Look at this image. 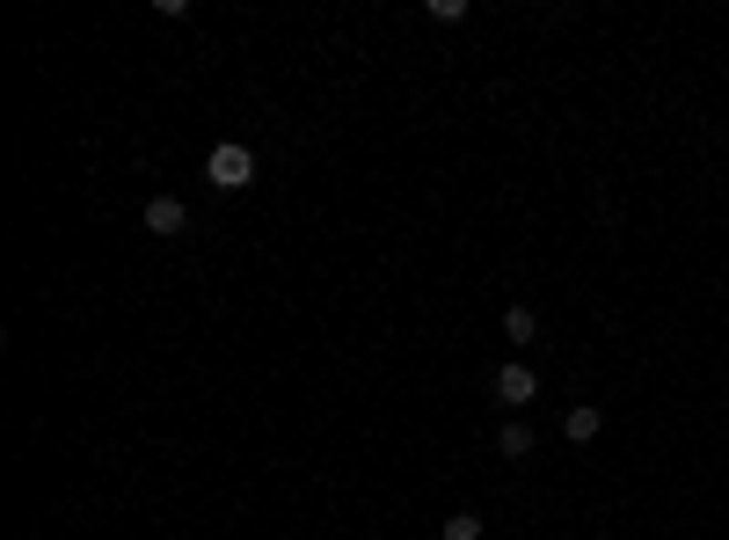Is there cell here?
I'll return each instance as SVG.
<instances>
[{
    "mask_svg": "<svg viewBox=\"0 0 729 540\" xmlns=\"http://www.w3.org/2000/svg\"><path fill=\"white\" fill-rule=\"evenodd\" d=\"M496 454H504V460H525V454H533V424H518V417H511L504 431H496Z\"/></svg>",
    "mask_w": 729,
    "mask_h": 540,
    "instance_id": "5b68a950",
    "label": "cell"
},
{
    "mask_svg": "<svg viewBox=\"0 0 729 540\" xmlns=\"http://www.w3.org/2000/svg\"><path fill=\"white\" fill-rule=\"evenodd\" d=\"M598 409H569V417H562V431H569V446H591V438H598Z\"/></svg>",
    "mask_w": 729,
    "mask_h": 540,
    "instance_id": "8992f818",
    "label": "cell"
},
{
    "mask_svg": "<svg viewBox=\"0 0 729 540\" xmlns=\"http://www.w3.org/2000/svg\"><path fill=\"white\" fill-rule=\"evenodd\" d=\"M504 336H511V344H533V336H540V314L525 307V299H511V307H504Z\"/></svg>",
    "mask_w": 729,
    "mask_h": 540,
    "instance_id": "277c9868",
    "label": "cell"
},
{
    "mask_svg": "<svg viewBox=\"0 0 729 540\" xmlns=\"http://www.w3.org/2000/svg\"><path fill=\"white\" fill-rule=\"evenodd\" d=\"M140 220H146V234H161V242H168V234H183V227H191V205L161 191V197H146V212H140Z\"/></svg>",
    "mask_w": 729,
    "mask_h": 540,
    "instance_id": "3957f363",
    "label": "cell"
},
{
    "mask_svg": "<svg viewBox=\"0 0 729 540\" xmlns=\"http://www.w3.org/2000/svg\"><path fill=\"white\" fill-rule=\"evenodd\" d=\"M489 387H496V401H504V409H525V401L540 395V373L511 358V366H496V380H489Z\"/></svg>",
    "mask_w": 729,
    "mask_h": 540,
    "instance_id": "7a4b0ae2",
    "label": "cell"
},
{
    "mask_svg": "<svg viewBox=\"0 0 729 540\" xmlns=\"http://www.w3.org/2000/svg\"><path fill=\"white\" fill-rule=\"evenodd\" d=\"M438 533H445V540H482V519H474V511H452Z\"/></svg>",
    "mask_w": 729,
    "mask_h": 540,
    "instance_id": "52a82bcc",
    "label": "cell"
},
{
    "mask_svg": "<svg viewBox=\"0 0 729 540\" xmlns=\"http://www.w3.org/2000/svg\"><path fill=\"white\" fill-rule=\"evenodd\" d=\"M205 183L212 191H248V183H256V154H248L242 140H219L205 154Z\"/></svg>",
    "mask_w": 729,
    "mask_h": 540,
    "instance_id": "6da1fadb",
    "label": "cell"
},
{
    "mask_svg": "<svg viewBox=\"0 0 729 540\" xmlns=\"http://www.w3.org/2000/svg\"><path fill=\"white\" fill-rule=\"evenodd\" d=\"M423 16L431 22H468V0H423Z\"/></svg>",
    "mask_w": 729,
    "mask_h": 540,
    "instance_id": "ba28073f",
    "label": "cell"
}]
</instances>
